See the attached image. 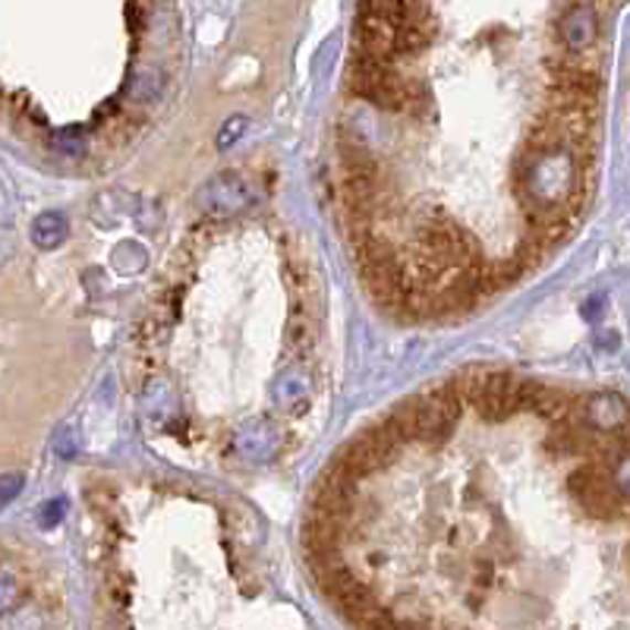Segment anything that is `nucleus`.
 <instances>
[{"label": "nucleus", "instance_id": "1", "mask_svg": "<svg viewBox=\"0 0 630 630\" xmlns=\"http://www.w3.org/2000/svg\"><path fill=\"white\" fill-rule=\"evenodd\" d=\"M599 39V13L596 3H570L565 10V17L558 20V42L565 54H587L592 42Z\"/></svg>", "mask_w": 630, "mask_h": 630}, {"label": "nucleus", "instance_id": "2", "mask_svg": "<svg viewBox=\"0 0 630 630\" xmlns=\"http://www.w3.org/2000/svg\"><path fill=\"white\" fill-rule=\"evenodd\" d=\"M584 419H587L589 433L599 435H618L628 433V404L621 394H599L589 397L584 407Z\"/></svg>", "mask_w": 630, "mask_h": 630}, {"label": "nucleus", "instance_id": "3", "mask_svg": "<svg viewBox=\"0 0 630 630\" xmlns=\"http://www.w3.org/2000/svg\"><path fill=\"white\" fill-rule=\"evenodd\" d=\"M66 237V221L64 215H54V212H47L35 221V227H32V239L42 246V249H54L61 239Z\"/></svg>", "mask_w": 630, "mask_h": 630}, {"label": "nucleus", "instance_id": "4", "mask_svg": "<svg viewBox=\"0 0 630 630\" xmlns=\"http://www.w3.org/2000/svg\"><path fill=\"white\" fill-rule=\"evenodd\" d=\"M20 492H22V477L10 473V477L0 479V508H7L10 501L20 495Z\"/></svg>", "mask_w": 630, "mask_h": 630}, {"label": "nucleus", "instance_id": "5", "mask_svg": "<svg viewBox=\"0 0 630 630\" xmlns=\"http://www.w3.org/2000/svg\"><path fill=\"white\" fill-rule=\"evenodd\" d=\"M61 517H64V501H51V504H44L42 526H54Z\"/></svg>", "mask_w": 630, "mask_h": 630}]
</instances>
